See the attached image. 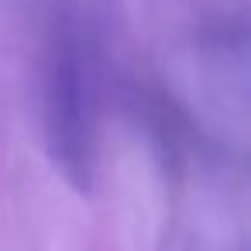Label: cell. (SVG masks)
Wrapping results in <instances>:
<instances>
[{"label": "cell", "mask_w": 251, "mask_h": 251, "mask_svg": "<svg viewBox=\"0 0 251 251\" xmlns=\"http://www.w3.org/2000/svg\"><path fill=\"white\" fill-rule=\"evenodd\" d=\"M45 134L59 172L76 186H90V148H86V110H83V76L69 52H59L49 66L45 83Z\"/></svg>", "instance_id": "cell-1"}]
</instances>
